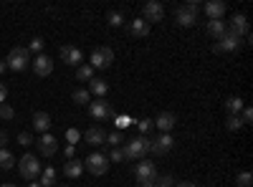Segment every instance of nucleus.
Masks as SVG:
<instances>
[{
  "instance_id": "nucleus-29",
  "label": "nucleus",
  "mask_w": 253,
  "mask_h": 187,
  "mask_svg": "<svg viewBox=\"0 0 253 187\" xmlns=\"http://www.w3.org/2000/svg\"><path fill=\"white\" fill-rule=\"evenodd\" d=\"M251 185H253V175L248 170H243V172L236 175V187H251Z\"/></svg>"
},
{
  "instance_id": "nucleus-44",
  "label": "nucleus",
  "mask_w": 253,
  "mask_h": 187,
  "mask_svg": "<svg viewBox=\"0 0 253 187\" xmlns=\"http://www.w3.org/2000/svg\"><path fill=\"white\" fill-rule=\"evenodd\" d=\"M177 187H198V185H195V182H180Z\"/></svg>"
},
{
  "instance_id": "nucleus-22",
  "label": "nucleus",
  "mask_w": 253,
  "mask_h": 187,
  "mask_svg": "<svg viewBox=\"0 0 253 187\" xmlns=\"http://www.w3.org/2000/svg\"><path fill=\"white\" fill-rule=\"evenodd\" d=\"M205 31H208V36H213V38L218 40L220 36H225L228 26H225V20H208V26H205Z\"/></svg>"
},
{
  "instance_id": "nucleus-8",
  "label": "nucleus",
  "mask_w": 253,
  "mask_h": 187,
  "mask_svg": "<svg viewBox=\"0 0 253 187\" xmlns=\"http://www.w3.org/2000/svg\"><path fill=\"white\" fill-rule=\"evenodd\" d=\"M134 177L139 185H147V182H152L157 177V167H155V162L150 159H139L137 162V167H134Z\"/></svg>"
},
{
  "instance_id": "nucleus-38",
  "label": "nucleus",
  "mask_w": 253,
  "mask_h": 187,
  "mask_svg": "<svg viewBox=\"0 0 253 187\" xmlns=\"http://www.w3.org/2000/svg\"><path fill=\"white\" fill-rule=\"evenodd\" d=\"M241 121H243V124H251V121H253V109H251V107H243V112H241Z\"/></svg>"
},
{
  "instance_id": "nucleus-33",
  "label": "nucleus",
  "mask_w": 253,
  "mask_h": 187,
  "mask_svg": "<svg viewBox=\"0 0 253 187\" xmlns=\"http://www.w3.org/2000/svg\"><path fill=\"white\" fill-rule=\"evenodd\" d=\"M122 139H124V137H122V132H119V129H114L112 134H107V142H104V144H112V147H119Z\"/></svg>"
},
{
  "instance_id": "nucleus-49",
  "label": "nucleus",
  "mask_w": 253,
  "mask_h": 187,
  "mask_svg": "<svg viewBox=\"0 0 253 187\" xmlns=\"http://www.w3.org/2000/svg\"><path fill=\"white\" fill-rule=\"evenodd\" d=\"M137 187H142V185H137Z\"/></svg>"
},
{
  "instance_id": "nucleus-31",
  "label": "nucleus",
  "mask_w": 253,
  "mask_h": 187,
  "mask_svg": "<svg viewBox=\"0 0 253 187\" xmlns=\"http://www.w3.org/2000/svg\"><path fill=\"white\" fill-rule=\"evenodd\" d=\"M0 119H5V121L15 119V109L10 107V104H0Z\"/></svg>"
},
{
  "instance_id": "nucleus-5",
  "label": "nucleus",
  "mask_w": 253,
  "mask_h": 187,
  "mask_svg": "<svg viewBox=\"0 0 253 187\" xmlns=\"http://www.w3.org/2000/svg\"><path fill=\"white\" fill-rule=\"evenodd\" d=\"M112 61H114V51L109 46H99V48H94V53L89 58V66L101 71V69H109Z\"/></svg>"
},
{
  "instance_id": "nucleus-41",
  "label": "nucleus",
  "mask_w": 253,
  "mask_h": 187,
  "mask_svg": "<svg viewBox=\"0 0 253 187\" xmlns=\"http://www.w3.org/2000/svg\"><path fill=\"white\" fill-rule=\"evenodd\" d=\"M5 99H8V86L0 84V104H5Z\"/></svg>"
},
{
  "instance_id": "nucleus-3",
  "label": "nucleus",
  "mask_w": 253,
  "mask_h": 187,
  "mask_svg": "<svg viewBox=\"0 0 253 187\" xmlns=\"http://www.w3.org/2000/svg\"><path fill=\"white\" fill-rule=\"evenodd\" d=\"M18 172H20V177L23 180H31V182H36L38 180V175H41V162L36 159V154H23L18 159Z\"/></svg>"
},
{
  "instance_id": "nucleus-32",
  "label": "nucleus",
  "mask_w": 253,
  "mask_h": 187,
  "mask_svg": "<svg viewBox=\"0 0 253 187\" xmlns=\"http://www.w3.org/2000/svg\"><path fill=\"white\" fill-rule=\"evenodd\" d=\"M137 127H139V134H142V137H147V134H150V132L155 129V124H152V119H139Z\"/></svg>"
},
{
  "instance_id": "nucleus-37",
  "label": "nucleus",
  "mask_w": 253,
  "mask_h": 187,
  "mask_svg": "<svg viewBox=\"0 0 253 187\" xmlns=\"http://www.w3.org/2000/svg\"><path fill=\"white\" fill-rule=\"evenodd\" d=\"M28 51H31V53H41V51H43V40H41V38H33L31 46H28Z\"/></svg>"
},
{
  "instance_id": "nucleus-30",
  "label": "nucleus",
  "mask_w": 253,
  "mask_h": 187,
  "mask_svg": "<svg viewBox=\"0 0 253 187\" xmlns=\"http://www.w3.org/2000/svg\"><path fill=\"white\" fill-rule=\"evenodd\" d=\"M71 96H74V101H76V104H81V107L91 101V94H89L86 89H74V94H71Z\"/></svg>"
},
{
  "instance_id": "nucleus-48",
  "label": "nucleus",
  "mask_w": 253,
  "mask_h": 187,
  "mask_svg": "<svg viewBox=\"0 0 253 187\" xmlns=\"http://www.w3.org/2000/svg\"><path fill=\"white\" fill-rule=\"evenodd\" d=\"M61 187H69V185H61Z\"/></svg>"
},
{
  "instance_id": "nucleus-17",
  "label": "nucleus",
  "mask_w": 253,
  "mask_h": 187,
  "mask_svg": "<svg viewBox=\"0 0 253 187\" xmlns=\"http://www.w3.org/2000/svg\"><path fill=\"white\" fill-rule=\"evenodd\" d=\"M81 51L76 46H63L61 48V61L63 64H69V66H81Z\"/></svg>"
},
{
  "instance_id": "nucleus-16",
  "label": "nucleus",
  "mask_w": 253,
  "mask_h": 187,
  "mask_svg": "<svg viewBox=\"0 0 253 187\" xmlns=\"http://www.w3.org/2000/svg\"><path fill=\"white\" fill-rule=\"evenodd\" d=\"M172 147H175L172 134H160V137L152 142V152H155V154H167Z\"/></svg>"
},
{
  "instance_id": "nucleus-2",
  "label": "nucleus",
  "mask_w": 253,
  "mask_h": 187,
  "mask_svg": "<svg viewBox=\"0 0 253 187\" xmlns=\"http://www.w3.org/2000/svg\"><path fill=\"white\" fill-rule=\"evenodd\" d=\"M5 66H8L10 71H23V69H28V66H31V51H28L26 46H15V48L8 53V58H5Z\"/></svg>"
},
{
  "instance_id": "nucleus-46",
  "label": "nucleus",
  "mask_w": 253,
  "mask_h": 187,
  "mask_svg": "<svg viewBox=\"0 0 253 187\" xmlns=\"http://www.w3.org/2000/svg\"><path fill=\"white\" fill-rule=\"evenodd\" d=\"M28 187H41V185H38V180H36V182H31V185H28Z\"/></svg>"
},
{
  "instance_id": "nucleus-7",
  "label": "nucleus",
  "mask_w": 253,
  "mask_h": 187,
  "mask_svg": "<svg viewBox=\"0 0 253 187\" xmlns=\"http://www.w3.org/2000/svg\"><path fill=\"white\" fill-rule=\"evenodd\" d=\"M241 43H243V38H238L236 33L225 31V36H220L218 43L213 46V51H215V53H233V51L241 48Z\"/></svg>"
},
{
  "instance_id": "nucleus-10",
  "label": "nucleus",
  "mask_w": 253,
  "mask_h": 187,
  "mask_svg": "<svg viewBox=\"0 0 253 187\" xmlns=\"http://www.w3.org/2000/svg\"><path fill=\"white\" fill-rule=\"evenodd\" d=\"M162 18H165L162 3H157V0H150V3L144 5V10H142V20H144V23H160Z\"/></svg>"
},
{
  "instance_id": "nucleus-4",
  "label": "nucleus",
  "mask_w": 253,
  "mask_h": 187,
  "mask_svg": "<svg viewBox=\"0 0 253 187\" xmlns=\"http://www.w3.org/2000/svg\"><path fill=\"white\" fill-rule=\"evenodd\" d=\"M109 164H112V162L104 157V154L91 152V154L86 157V162H84V170L91 172L94 177H101V175H107V172H109Z\"/></svg>"
},
{
  "instance_id": "nucleus-14",
  "label": "nucleus",
  "mask_w": 253,
  "mask_h": 187,
  "mask_svg": "<svg viewBox=\"0 0 253 187\" xmlns=\"http://www.w3.org/2000/svg\"><path fill=\"white\" fill-rule=\"evenodd\" d=\"M230 33H236L238 38H248L251 36V28H248V18L243 13H236L233 18H230Z\"/></svg>"
},
{
  "instance_id": "nucleus-11",
  "label": "nucleus",
  "mask_w": 253,
  "mask_h": 187,
  "mask_svg": "<svg viewBox=\"0 0 253 187\" xmlns=\"http://www.w3.org/2000/svg\"><path fill=\"white\" fill-rule=\"evenodd\" d=\"M36 147H38L41 157H53L56 150H58V142H56V137L48 132V134H41V139L36 142Z\"/></svg>"
},
{
  "instance_id": "nucleus-28",
  "label": "nucleus",
  "mask_w": 253,
  "mask_h": 187,
  "mask_svg": "<svg viewBox=\"0 0 253 187\" xmlns=\"http://www.w3.org/2000/svg\"><path fill=\"white\" fill-rule=\"evenodd\" d=\"M172 177L170 175H162V177H155L152 182H147V185H142V187H172Z\"/></svg>"
},
{
  "instance_id": "nucleus-20",
  "label": "nucleus",
  "mask_w": 253,
  "mask_h": 187,
  "mask_svg": "<svg viewBox=\"0 0 253 187\" xmlns=\"http://www.w3.org/2000/svg\"><path fill=\"white\" fill-rule=\"evenodd\" d=\"M81 172H84V162H79V159H69L66 164H63V175H66L69 180H79Z\"/></svg>"
},
{
  "instance_id": "nucleus-47",
  "label": "nucleus",
  "mask_w": 253,
  "mask_h": 187,
  "mask_svg": "<svg viewBox=\"0 0 253 187\" xmlns=\"http://www.w3.org/2000/svg\"><path fill=\"white\" fill-rule=\"evenodd\" d=\"M0 187H15V185H0Z\"/></svg>"
},
{
  "instance_id": "nucleus-40",
  "label": "nucleus",
  "mask_w": 253,
  "mask_h": 187,
  "mask_svg": "<svg viewBox=\"0 0 253 187\" xmlns=\"http://www.w3.org/2000/svg\"><path fill=\"white\" fill-rule=\"evenodd\" d=\"M79 137H81V134H79L76 129H69V132H66V139H69L71 144H76V142H79Z\"/></svg>"
},
{
  "instance_id": "nucleus-13",
  "label": "nucleus",
  "mask_w": 253,
  "mask_h": 187,
  "mask_svg": "<svg viewBox=\"0 0 253 187\" xmlns=\"http://www.w3.org/2000/svg\"><path fill=\"white\" fill-rule=\"evenodd\" d=\"M89 114H91V119L101 121V119L112 116L114 112H112V107H109V101H104V99H96V101H89Z\"/></svg>"
},
{
  "instance_id": "nucleus-34",
  "label": "nucleus",
  "mask_w": 253,
  "mask_h": 187,
  "mask_svg": "<svg viewBox=\"0 0 253 187\" xmlns=\"http://www.w3.org/2000/svg\"><path fill=\"white\" fill-rule=\"evenodd\" d=\"M225 127H228L230 132H238V129L243 127V121H241V116H228V119H225Z\"/></svg>"
},
{
  "instance_id": "nucleus-15",
  "label": "nucleus",
  "mask_w": 253,
  "mask_h": 187,
  "mask_svg": "<svg viewBox=\"0 0 253 187\" xmlns=\"http://www.w3.org/2000/svg\"><path fill=\"white\" fill-rule=\"evenodd\" d=\"M205 15H208V20H223V15H225V3L223 0H210V3H205Z\"/></svg>"
},
{
  "instance_id": "nucleus-18",
  "label": "nucleus",
  "mask_w": 253,
  "mask_h": 187,
  "mask_svg": "<svg viewBox=\"0 0 253 187\" xmlns=\"http://www.w3.org/2000/svg\"><path fill=\"white\" fill-rule=\"evenodd\" d=\"M33 129L41 132V134H48V129H51V116H48L46 112H36V114H33Z\"/></svg>"
},
{
  "instance_id": "nucleus-24",
  "label": "nucleus",
  "mask_w": 253,
  "mask_h": 187,
  "mask_svg": "<svg viewBox=\"0 0 253 187\" xmlns=\"http://www.w3.org/2000/svg\"><path fill=\"white\" fill-rule=\"evenodd\" d=\"M129 33H132V36H137V38L150 36V23H144L142 18H134L132 23H129Z\"/></svg>"
},
{
  "instance_id": "nucleus-43",
  "label": "nucleus",
  "mask_w": 253,
  "mask_h": 187,
  "mask_svg": "<svg viewBox=\"0 0 253 187\" xmlns=\"http://www.w3.org/2000/svg\"><path fill=\"white\" fill-rule=\"evenodd\" d=\"M66 157L74 159V144H69V147H66Z\"/></svg>"
},
{
  "instance_id": "nucleus-1",
  "label": "nucleus",
  "mask_w": 253,
  "mask_h": 187,
  "mask_svg": "<svg viewBox=\"0 0 253 187\" xmlns=\"http://www.w3.org/2000/svg\"><path fill=\"white\" fill-rule=\"evenodd\" d=\"M122 152H124V159H129V162H139V159H144L147 154L152 152V139L150 137H134V139H129L122 147Z\"/></svg>"
},
{
  "instance_id": "nucleus-27",
  "label": "nucleus",
  "mask_w": 253,
  "mask_h": 187,
  "mask_svg": "<svg viewBox=\"0 0 253 187\" xmlns=\"http://www.w3.org/2000/svg\"><path fill=\"white\" fill-rule=\"evenodd\" d=\"M53 180H56L53 167H46V170H43V175H41V180H38V185H41V187H53V185H56Z\"/></svg>"
},
{
  "instance_id": "nucleus-42",
  "label": "nucleus",
  "mask_w": 253,
  "mask_h": 187,
  "mask_svg": "<svg viewBox=\"0 0 253 187\" xmlns=\"http://www.w3.org/2000/svg\"><path fill=\"white\" fill-rule=\"evenodd\" d=\"M5 144H8V134L0 129V150H5Z\"/></svg>"
},
{
  "instance_id": "nucleus-25",
  "label": "nucleus",
  "mask_w": 253,
  "mask_h": 187,
  "mask_svg": "<svg viewBox=\"0 0 253 187\" xmlns=\"http://www.w3.org/2000/svg\"><path fill=\"white\" fill-rule=\"evenodd\" d=\"M15 167V157L8 150H0V170H13Z\"/></svg>"
},
{
  "instance_id": "nucleus-6",
  "label": "nucleus",
  "mask_w": 253,
  "mask_h": 187,
  "mask_svg": "<svg viewBox=\"0 0 253 187\" xmlns=\"http://www.w3.org/2000/svg\"><path fill=\"white\" fill-rule=\"evenodd\" d=\"M175 20H177V26L182 28H190L198 20V5L195 3H185V5H177L175 8Z\"/></svg>"
},
{
  "instance_id": "nucleus-26",
  "label": "nucleus",
  "mask_w": 253,
  "mask_h": 187,
  "mask_svg": "<svg viewBox=\"0 0 253 187\" xmlns=\"http://www.w3.org/2000/svg\"><path fill=\"white\" fill-rule=\"evenodd\" d=\"M76 78H79V81H91V78H94V69H91L89 64L76 66Z\"/></svg>"
},
{
  "instance_id": "nucleus-12",
  "label": "nucleus",
  "mask_w": 253,
  "mask_h": 187,
  "mask_svg": "<svg viewBox=\"0 0 253 187\" xmlns=\"http://www.w3.org/2000/svg\"><path fill=\"white\" fill-rule=\"evenodd\" d=\"M152 124H155V129H160L162 134H170L175 129V124H177V116L172 112H162V114H157V119H152Z\"/></svg>"
},
{
  "instance_id": "nucleus-23",
  "label": "nucleus",
  "mask_w": 253,
  "mask_h": 187,
  "mask_svg": "<svg viewBox=\"0 0 253 187\" xmlns=\"http://www.w3.org/2000/svg\"><path fill=\"white\" fill-rule=\"evenodd\" d=\"M225 112H228V116H241V112H243V99H241V96L225 99Z\"/></svg>"
},
{
  "instance_id": "nucleus-39",
  "label": "nucleus",
  "mask_w": 253,
  "mask_h": 187,
  "mask_svg": "<svg viewBox=\"0 0 253 187\" xmlns=\"http://www.w3.org/2000/svg\"><path fill=\"white\" fill-rule=\"evenodd\" d=\"M107 159H109V162H122V159H124V152H122V147H114V150H112V154H109Z\"/></svg>"
},
{
  "instance_id": "nucleus-35",
  "label": "nucleus",
  "mask_w": 253,
  "mask_h": 187,
  "mask_svg": "<svg viewBox=\"0 0 253 187\" xmlns=\"http://www.w3.org/2000/svg\"><path fill=\"white\" fill-rule=\"evenodd\" d=\"M18 144H23V147L33 144V134H31V132H20V134H18Z\"/></svg>"
},
{
  "instance_id": "nucleus-9",
  "label": "nucleus",
  "mask_w": 253,
  "mask_h": 187,
  "mask_svg": "<svg viewBox=\"0 0 253 187\" xmlns=\"http://www.w3.org/2000/svg\"><path fill=\"white\" fill-rule=\"evenodd\" d=\"M31 66H33L36 76L46 78V76H51V71H53V58L46 56V53H38L36 58H31Z\"/></svg>"
},
{
  "instance_id": "nucleus-36",
  "label": "nucleus",
  "mask_w": 253,
  "mask_h": 187,
  "mask_svg": "<svg viewBox=\"0 0 253 187\" xmlns=\"http://www.w3.org/2000/svg\"><path fill=\"white\" fill-rule=\"evenodd\" d=\"M122 23H124L122 13H109V26H112V28H119Z\"/></svg>"
},
{
  "instance_id": "nucleus-19",
  "label": "nucleus",
  "mask_w": 253,
  "mask_h": 187,
  "mask_svg": "<svg viewBox=\"0 0 253 187\" xmlns=\"http://www.w3.org/2000/svg\"><path fill=\"white\" fill-rule=\"evenodd\" d=\"M84 139H86V144H91V147H99V144L107 142V134H104V129H101V127H91V129H86Z\"/></svg>"
},
{
  "instance_id": "nucleus-21",
  "label": "nucleus",
  "mask_w": 253,
  "mask_h": 187,
  "mask_svg": "<svg viewBox=\"0 0 253 187\" xmlns=\"http://www.w3.org/2000/svg\"><path fill=\"white\" fill-rule=\"evenodd\" d=\"M86 91H89L91 96H99V99H101V96L109 94V84H107V81H101V78H91Z\"/></svg>"
},
{
  "instance_id": "nucleus-45",
  "label": "nucleus",
  "mask_w": 253,
  "mask_h": 187,
  "mask_svg": "<svg viewBox=\"0 0 253 187\" xmlns=\"http://www.w3.org/2000/svg\"><path fill=\"white\" fill-rule=\"evenodd\" d=\"M5 69H8V66H5V61H0V74H3Z\"/></svg>"
}]
</instances>
